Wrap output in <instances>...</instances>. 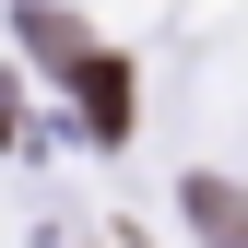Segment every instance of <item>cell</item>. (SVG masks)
Here are the masks:
<instances>
[{
	"mask_svg": "<svg viewBox=\"0 0 248 248\" xmlns=\"http://www.w3.org/2000/svg\"><path fill=\"white\" fill-rule=\"evenodd\" d=\"M189 225L201 236H248V201L225 189V177H189Z\"/></svg>",
	"mask_w": 248,
	"mask_h": 248,
	"instance_id": "cell-2",
	"label": "cell"
},
{
	"mask_svg": "<svg viewBox=\"0 0 248 248\" xmlns=\"http://www.w3.org/2000/svg\"><path fill=\"white\" fill-rule=\"evenodd\" d=\"M71 83H83L95 142H118V130H130V71H118V59H95V47H83V59H71Z\"/></svg>",
	"mask_w": 248,
	"mask_h": 248,
	"instance_id": "cell-1",
	"label": "cell"
}]
</instances>
